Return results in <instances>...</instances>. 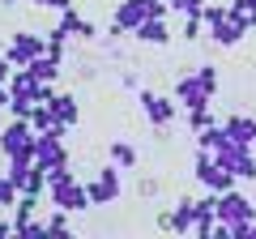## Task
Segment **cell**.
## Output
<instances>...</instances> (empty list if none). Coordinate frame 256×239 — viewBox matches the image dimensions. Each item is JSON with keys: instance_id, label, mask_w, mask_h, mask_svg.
Masks as SVG:
<instances>
[{"instance_id": "29", "label": "cell", "mask_w": 256, "mask_h": 239, "mask_svg": "<svg viewBox=\"0 0 256 239\" xmlns=\"http://www.w3.org/2000/svg\"><path fill=\"white\" fill-rule=\"evenodd\" d=\"M30 4H38V9H68L73 0H30Z\"/></svg>"}, {"instance_id": "4", "label": "cell", "mask_w": 256, "mask_h": 239, "mask_svg": "<svg viewBox=\"0 0 256 239\" xmlns=\"http://www.w3.org/2000/svg\"><path fill=\"white\" fill-rule=\"evenodd\" d=\"M196 180H201V188H210V192H226V188H235V175H230L210 150H196Z\"/></svg>"}, {"instance_id": "9", "label": "cell", "mask_w": 256, "mask_h": 239, "mask_svg": "<svg viewBox=\"0 0 256 239\" xmlns=\"http://www.w3.org/2000/svg\"><path fill=\"white\" fill-rule=\"evenodd\" d=\"M196 226V201L192 196H180V205L166 214H158V230H175V235H188Z\"/></svg>"}, {"instance_id": "12", "label": "cell", "mask_w": 256, "mask_h": 239, "mask_svg": "<svg viewBox=\"0 0 256 239\" xmlns=\"http://www.w3.org/2000/svg\"><path fill=\"white\" fill-rule=\"evenodd\" d=\"M132 34H137L141 43H150V47H166V43H171V26H166V18H146Z\"/></svg>"}, {"instance_id": "13", "label": "cell", "mask_w": 256, "mask_h": 239, "mask_svg": "<svg viewBox=\"0 0 256 239\" xmlns=\"http://www.w3.org/2000/svg\"><path fill=\"white\" fill-rule=\"evenodd\" d=\"M47 107L56 111V120H60L64 128H73L77 120H82V111H77V94H56V98L47 102Z\"/></svg>"}, {"instance_id": "21", "label": "cell", "mask_w": 256, "mask_h": 239, "mask_svg": "<svg viewBox=\"0 0 256 239\" xmlns=\"http://www.w3.org/2000/svg\"><path fill=\"white\" fill-rule=\"evenodd\" d=\"M111 162L124 166V171H128V166H137V150L128 146V141H111Z\"/></svg>"}, {"instance_id": "34", "label": "cell", "mask_w": 256, "mask_h": 239, "mask_svg": "<svg viewBox=\"0 0 256 239\" xmlns=\"http://www.w3.org/2000/svg\"><path fill=\"white\" fill-rule=\"evenodd\" d=\"M0 116H4V107H0Z\"/></svg>"}, {"instance_id": "16", "label": "cell", "mask_w": 256, "mask_h": 239, "mask_svg": "<svg viewBox=\"0 0 256 239\" xmlns=\"http://www.w3.org/2000/svg\"><path fill=\"white\" fill-rule=\"evenodd\" d=\"M244 34H248V30L239 26L235 18H226V22H218V26L210 30V38H214V43H218V47H235V43H239V38H244Z\"/></svg>"}, {"instance_id": "10", "label": "cell", "mask_w": 256, "mask_h": 239, "mask_svg": "<svg viewBox=\"0 0 256 239\" xmlns=\"http://www.w3.org/2000/svg\"><path fill=\"white\" fill-rule=\"evenodd\" d=\"M86 192H90V205H111V201H120V171H116V162L102 166L90 184H86Z\"/></svg>"}, {"instance_id": "2", "label": "cell", "mask_w": 256, "mask_h": 239, "mask_svg": "<svg viewBox=\"0 0 256 239\" xmlns=\"http://www.w3.org/2000/svg\"><path fill=\"white\" fill-rule=\"evenodd\" d=\"M0 154L34 162V128H30V120L13 116L9 124H0Z\"/></svg>"}, {"instance_id": "17", "label": "cell", "mask_w": 256, "mask_h": 239, "mask_svg": "<svg viewBox=\"0 0 256 239\" xmlns=\"http://www.w3.org/2000/svg\"><path fill=\"white\" fill-rule=\"evenodd\" d=\"M30 73L38 77V82H56V77H60V56H52V52H43V56H34V60H30Z\"/></svg>"}, {"instance_id": "20", "label": "cell", "mask_w": 256, "mask_h": 239, "mask_svg": "<svg viewBox=\"0 0 256 239\" xmlns=\"http://www.w3.org/2000/svg\"><path fill=\"white\" fill-rule=\"evenodd\" d=\"M30 128H34V132H47V128H60V120H56V111L47 107V102H38V107L30 111Z\"/></svg>"}, {"instance_id": "28", "label": "cell", "mask_w": 256, "mask_h": 239, "mask_svg": "<svg viewBox=\"0 0 256 239\" xmlns=\"http://www.w3.org/2000/svg\"><path fill=\"white\" fill-rule=\"evenodd\" d=\"M196 77H201V86L210 94H218V68H214V64H201V68H196Z\"/></svg>"}, {"instance_id": "30", "label": "cell", "mask_w": 256, "mask_h": 239, "mask_svg": "<svg viewBox=\"0 0 256 239\" xmlns=\"http://www.w3.org/2000/svg\"><path fill=\"white\" fill-rule=\"evenodd\" d=\"M137 192H141V196H158V180H141Z\"/></svg>"}, {"instance_id": "24", "label": "cell", "mask_w": 256, "mask_h": 239, "mask_svg": "<svg viewBox=\"0 0 256 239\" xmlns=\"http://www.w3.org/2000/svg\"><path fill=\"white\" fill-rule=\"evenodd\" d=\"M18 196H22V188L13 184V175L4 171V175H0V210H9V205L18 201Z\"/></svg>"}, {"instance_id": "23", "label": "cell", "mask_w": 256, "mask_h": 239, "mask_svg": "<svg viewBox=\"0 0 256 239\" xmlns=\"http://www.w3.org/2000/svg\"><path fill=\"white\" fill-rule=\"evenodd\" d=\"M226 18H230V9H226V4H210V0H205V9H201V22H205V30H214L218 22H226Z\"/></svg>"}, {"instance_id": "1", "label": "cell", "mask_w": 256, "mask_h": 239, "mask_svg": "<svg viewBox=\"0 0 256 239\" xmlns=\"http://www.w3.org/2000/svg\"><path fill=\"white\" fill-rule=\"evenodd\" d=\"M196 150H210L235 180H256V154H252V146L235 141L226 132V124H210V128H201V132H196Z\"/></svg>"}, {"instance_id": "25", "label": "cell", "mask_w": 256, "mask_h": 239, "mask_svg": "<svg viewBox=\"0 0 256 239\" xmlns=\"http://www.w3.org/2000/svg\"><path fill=\"white\" fill-rule=\"evenodd\" d=\"M201 34H205V22H201V13H192V18H184V26H180V38L196 43Z\"/></svg>"}, {"instance_id": "31", "label": "cell", "mask_w": 256, "mask_h": 239, "mask_svg": "<svg viewBox=\"0 0 256 239\" xmlns=\"http://www.w3.org/2000/svg\"><path fill=\"white\" fill-rule=\"evenodd\" d=\"M9 77H13V60L0 52V82H9Z\"/></svg>"}, {"instance_id": "11", "label": "cell", "mask_w": 256, "mask_h": 239, "mask_svg": "<svg viewBox=\"0 0 256 239\" xmlns=\"http://www.w3.org/2000/svg\"><path fill=\"white\" fill-rule=\"evenodd\" d=\"M146 18H150V0H120V9H116V26L124 30V34H132V30H137Z\"/></svg>"}, {"instance_id": "8", "label": "cell", "mask_w": 256, "mask_h": 239, "mask_svg": "<svg viewBox=\"0 0 256 239\" xmlns=\"http://www.w3.org/2000/svg\"><path fill=\"white\" fill-rule=\"evenodd\" d=\"M218 218L235 226V222H248V218H256V205L248 201V196L239 192V188H226V192H218Z\"/></svg>"}, {"instance_id": "22", "label": "cell", "mask_w": 256, "mask_h": 239, "mask_svg": "<svg viewBox=\"0 0 256 239\" xmlns=\"http://www.w3.org/2000/svg\"><path fill=\"white\" fill-rule=\"evenodd\" d=\"M47 235H68L73 230V222H68V210H56V214H47Z\"/></svg>"}, {"instance_id": "33", "label": "cell", "mask_w": 256, "mask_h": 239, "mask_svg": "<svg viewBox=\"0 0 256 239\" xmlns=\"http://www.w3.org/2000/svg\"><path fill=\"white\" fill-rule=\"evenodd\" d=\"M0 4H18V0H0Z\"/></svg>"}, {"instance_id": "5", "label": "cell", "mask_w": 256, "mask_h": 239, "mask_svg": "<svg viewBox=\"0 0 256 239\" xmlns=\"http://www.w3.org/2000/svg\"><path fill=\"white\" fill-rule=\"evenodd\" d=\"M47 52V34H34V30H18V34L9 38V47H4V56L13 60V68H26L34 56Z\"/></svg>"}, {"instance_id": "3", "label": "cell", "mask_w": 256, "mask_h": 239, "mask_svg": "<svg viewBox=\"0 0 256 239\" xmlns=\"http://www.w3.org/2000/svg\"><path fill=\"white\" fill-rule=\"evenodd\" d=\"M47 201L56 205V210H90V192H86V184L77 180V175H64V180H56V184H47Z\"/></svg>"}, {"instance_id": "19", "label": "cell", "mask_w": 256, "mask_h": 239, "mask_svg": "<svg viewBox=\"0 0 256 239\" xmlns=\"http://www.w3.org/2000/svg\"><path fill=\"white\" fill-rule=\"evenodd\" d=\"M226 9H230V18H235L244 30H252V26H256V0H230Z\"/></svg>"}, {"instance_id": "32", "label": "cell", "mask_w": 256, "mask_h": 239, "mask_svg": "<svg viewBox=\"0 0 256 239\" xmlns=\"http://www.w3.org/2000/svg\"><path fill=\"white\" fill-rule=\"evenodd\" d=\"M4 235H13V218H0V239Z\"/></svg>"}, {"instance_id": "18", "label": "cell", "mask_w": 256, "mask_h": 239, "mask_svg": "<svg viewBox=\"0 0 256 239\" xmlns=\"http://www.w3.org/2000/svg\"><path fill=\"white\" fill-rule=\"evenodd\" d=\"M38 210H43V196H38V192H22L18 201H13V222H30V218H38Z\"/></svg>"}, {"instance_id": "26", "label": "cell", "mask_w": 256, "mask_h": 239, "mask_svg": "<svg viewBox=\"0 0 256 239\" xmlns=\"http://www.w3.org/2000/svg\"><path fill=\"white\" fill-rule=\"evenodd\" d=\"M210 124H214V111H210V107H196V111H188V128H192V132L210 128Z\"/></svg>"}, {"instance_id": "14", "label": "cell", "mask_w": 256, "mask_h": 239, "mask_svg": "<svg viewBox=\"0 0 256 239\" xmlns=\"http://www.w3.org/2000/svg\"><path fill=\"white\" fill-rule=\"evenodd\" d=\"M60 26L68 30V38H94V22L77 18V9L68 4V9H60Z\"/></svg>"}, {"instance_id": "27", "label": "cell", "mask_w": 256, "mask_h": 239, "mask_svg": "<svg viewBox=\"0 0 256 239\" xmlns=\"http://www.w3.org/2000/svg\"><path fill=\"white\" fill-rule=\"evenodd\" d=\"M201 9H205V0H171V13H180V18H192Z\"/></svg>"}, {"instance_id": "7", "label": "cell", "mask_w": 256, "mask_h": 239, "mask_svg": "<svg viewBox=\"0 0 256 239\" xmlns=\"http://www.w3.org/2000/svg\"><path fill=\"white\" fill-rule=\"evenodd\" d=\"M175 102H180L184 111H196V107H210L214 94L201 86L196 73H184V77H175Z\"/></svg>"}, {"instance_id": "15", "label": "cell", "mask_w": 256, "mask_h": 239, "mask_svg": "<svg viewBox=\"0 0 256 239\" xmlns=\"http://www.w3.org/2000/svg\"><path fill=\"white\" fill-rule=\"evenodd\" d=\"M226 132L244 146H256V116H226Z\"/></svg>"}, {"instance_id": "6", "label": "cell", "mask_w": 256, "mask_h": 239, "mask_svg": "<svg viewBox=\"0 0 256 239\" xmlns=\"http://www.w3.org/2000/svg\"><path fill=\"white\" fill-rule=\"evenodd\" d=\"M137 102H141L146 120L154 124L158 132H162L166 124H171V120L180 116V102H175V98H162V94H154V90H141V94H137Z\"/></svg>"}]
</instances>
